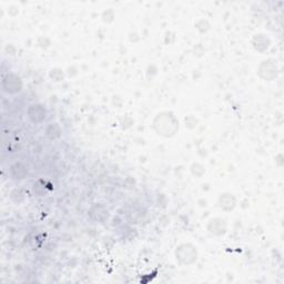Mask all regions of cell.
<instances>
[{"mask_svg": "<svg viewBox=\"0 0 284 284\" xmlns=\"http://www.w3.org/2000/svg\"><path fill=\"white\" fill-rule=\"evenodd\" d=\"M28 114L33 122H40L46 118V110L39 105H33L30 107Z\"/></svg>", "mask_w": 284, "mask_h": 284, "instance_id": "obj_4", "label": "cell"}, {"mask_svg": "<svg viewBox=\"0 0 284 284\" xmlns=\"http://www.w3.org/2000/svg\"><path fill=\"white\" fill-rule=\"evenodd\" d=\"M3 90L8 93H16L20 91L21 89V80L18 76L8 75L2 83Z\"/></svg>", "mask_w": 284, "mask_h": 284, "instance_id": "obj_3", "label": "cell"}, {"mask_svg": "<svg viewBox=\"0 0 284 284\" xmlns=\"http://www.w3.org/2000/svg\"><path fill=\"white\" fill-rule=\"evenodd\" d=\"M176 257L186 264L192 263L193 261L197 260L196 248L190 244L181 245V247H179L178 250H176Z\"/></svg>", "mask_w": 284, "mask_h": 284, "instance_id": "obj_2", "label": "cell"}, {"mask_svg": "<svg viewBox=\"0 0 284 284\" xmlns=\"http://www.w3.org/2000/svg\"><path fill=\"white\" fill-rule=\"evenodd\" d=\"M154 128L159 132V135L170 137L174 135L179 126L171 114H159L154 121Z\"/></svg>", "mask_w": 284, "mask_h": 284, "instance_id": "obj_1", "label": "cell"}]
</instances>
